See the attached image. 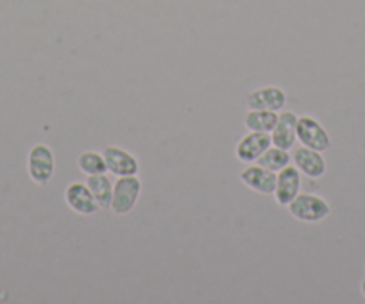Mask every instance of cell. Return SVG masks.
<instances>
[{
  "label": "cell",
  "instance_id": "4",
  "mask_svg": "<svg viewBox=\"0 0 365 304\" xmlns=\"http://www.w3.org/2000/svg\"><path fill=\"white\" fill-rule=\"evenodd\" d=\"M297 140H299L301 145L310 147L319 152H326L331 147L329 132L322 127L317 118L310 117V115L297 117Z\"/></svg>",
  "mask_w": 365,
  "mask_h": 304
},
{
  "label": "cell",
  "instance_id": "1",
  "mask_svg": "<svg viewBox=\"0 0 365 304\" xmlns=\"http://www.w3.org/2000/svg\"><path fill=\"white\" fill-rule=\"evenodd\" d=\"M287 208H289V213L294 219L304 224H317L331 213V206L321 195L301 194V192Z\"/></svg>",
  "mask_w": 365,
  "mask_h": 304
},
{
  "label": "cell",
  "instance_id": "8",
  "mask_svg": "<svg viewBox=\"0 0 365 304\" xmlns=\"http://www.w3.org/2000/svg\"><path fill=\"white\" fill-rule=\"evenodd\" d=\"M245 104L249 110H269L279 113L287 106V93L279 86H263L249 93Z\"/></svg>",
  "mask_w": 365,
  "mask_h": 304
},
{
  "label": "cell",
  "instance_id": "17",
  "mask_svg": "<svg viewBox=\"0 0 365 304\" xmlns=\"http://www.w3.org/2000/svg\"><path fill=\"white\" fill-rule=\"evenodd\" d=\"M360 290H361V295L365 297V278L361 279V283H360Z\"/></svg>",
  "mask_w": 365,
  "mask_h": 304
},
{
  "label": "cell",
  "instance_id": "2",
  "mask_svg": "<svg viewBox=\"0 0 365 304\" xmlns=\"http://www.w3.org/2000/svg\"><path fill=\"white\" fill-rule=\"evenodd\" d=\"M142 195V181L138 176L118 177L113 183V197H111L110 209L117 216H125L135 209Z\"/></svg>",
  "mask_w": 365,
  "mask_h": 304
},
{
  "label": "cell",
  "instance_id": "15",
  "mask_svg": "<svg viewBox=\"0 0 365 304\" xmlns=\"http://www.w3.org/2000/svg\"><path fill=\"white\" fill-rule=\"evenodd\" d=\"M290 162H292V156H290L289 150L279 149V147H276V145H270L269 149H267L265 152L259 156L258 162H256V165L263 167V169H269V170H272V172L278 174L279 170H283L285 167H289Z\"/></svg>",
  "mask_w": 365,
  "mask_h": 304
},
{
  "label": "cell",
  "instance_id": "10",
  "mask_svg": "<svg viewBox=\"0 0 365 304\" xmlns=\"http://www.w3.org/2000/svg\"><path fill=\"white\" fill-rule=\"evenodd\" d=\"M276 177H278V174L269 169H263V167L256 165V163H251V165L245 167L240 172L242 183L259 195H274Z\"/></svg>",
  "mask_w": 365,
  "mask_h": 304
},
{
  "label": "cell",
  "instance_id": "11",
  "mask_svg": "<svg viewBox=\"0 0 365 304\" xmlns=\"http://www.w3.org/2000/svg\"><path fill=\"white\" fill-rule=\"evenodd\" d=\"M301 192V172L297 167H285L279 170L276 177V190H274V199L279 206H289L297 194Z\"/></svg>",
  "mask_w": 365,
  "mask_h": 304
},
{
  "label": "cell",
  "instance_id": "9",
  "mask_svg": "<svg viewBox=\"0 0 365 304\" xmlns=\"http://www.w3.org/2000/svg\"><path fill=\"white\" fill-rule=\"evenodd\" d=\"M292 162L294 165L297 167V170H299L303 176L310 177V179H321L326 174V169H328L322 152L304 145L297 147V149L294 150Z\"/></svg>",
  "mask_w": 365,
  "mask_h": 304
},
{
  "label": "cell",
  "instance_id": "13",
  "mask_svg": "<svg viewBox=\"0 0 365 304\" xmlns=\"http://www.w3.org/2000/svg\"><path fill=\"white\" fill-rule=\"evenodd\" d=\"M88 188L96 197L97 204L101 209H108L111 204V197H113V183H111L110 176L106 174H96V176H88L86 181Z\"/></svg>",
  "mask_w": 365,
  "mask_h": 304
},
{
  "label": "cell",
  "instance_id": "5",
  "mask_svg": "<svg viewBox=\"0 0 365 304\" xmlns=\"http://www.w3.org/2000/svg\"><path fill=\"white\" fill-rule=\"evenodd\" d=\"M103 156L104 162H106L108 172H111L113 176H138L140 162L129 150L122 149L118 145H106L103 149Z\"/></svg>",
  "mask_w": 365,
  "mask_h": 304
},
{
  "label": "cell",
  "instance_id": "14",
  "mask_svg": "<svg viewBox=\"0 0 365 304\" xmlns=\"http://www.w3.org/2000/svg\"><path fill=\"white\" fill-rule=\"evenodd\" d=\"M279 113L269 110H249L247 115L244 118V124L249 131L256 132H272V129L276 127V122H278Z\"/></svg>",
  "mask_w": 365,
  "mask_h": 304
},
{
  "label": "cell",
  "instance_id": "7",
  "mask_svg": "<svg viewBox=\"0 0 365 304\" xmlns=\"http://www.w3.org/2000/svg\"><path fill=\"white\" fill-rule=\"evenodd\" d=\"M65 202L68 204V208L73 213L83 216L96 215L101 209V206L97 204L96 197L90 192L86 183H81V181H72L68 187L65 188Z\"/></svg>",
  "mask_w": 365,
  "mask_h": 304
},
{
  "label": "cell",
  "instance_id": "16",
  "mask_svg": "<svg viewBox=\"0 0 365 304\" xmlns=\"http://www.w3.org/2000/svg\"><path fill=\"white\" fill-rule=\"evenodd\" d=\"M77 169L83 174H86V176L108 172L103 152H96V150H84V152H81L79 158H77Z\"/></svg>",
  "mask_w": 365,
  "mask_h": 304
},
{
  "label": "cell",
  "instance_id": "3",
  "mask_svg": "<svg viewBox=\"0 0 365 304\" xmlns=\"http://www.w3.org/2000/svg\"><path fill=\"white\" fill-rule=\"evenodd\" d=\"M56 158L54 150L45 143H36L27 154V174L31 181L45 187L54 177Z\"/></svg>",
  "mask_w": 365,
  "mask_h": 304
},
{
  "label": "cell",
  "instance_id": "6",
  "mask_svg": "<svg viewBox=\"0 0 365 304\" xmlns=\"http://www.w3.org/2000/svg\"><path fill=\"white\" fill-rule=\"evenodd\" d=\"M270 145H272V138H270L269 132L249 131L247 135L242 136L240 142L235 147V156H237L238 162L245 163V165H251V163L258 162L259 156Z\"/></svg>",
  "mask_w": 365,
  "mask_h": 304
},
{
  "label": "cell",
  "instance_id": "12",
  "mask_svg": "<svg viewBox=\"0 0 365 304\" xmlns=\"http://www.w3.org/2000/svg\"><path fill=\"white\" fill-rule=\"evenodd\" d=\"M272 145L279 149L292 150L297 140V115L292 111H282L276 122V127L270 132Z\"/></svg>",
  "mask_w": 365,
  "mask_h": 304
}]
</instances>
